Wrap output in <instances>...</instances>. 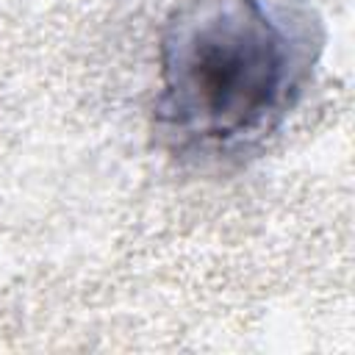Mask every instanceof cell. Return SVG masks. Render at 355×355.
Segmentation results:
<instances>
[{
	"label": "cell",
	"mask_w": 355,
	"mask_h": 355,
	"mask_svg": "<svg viewBox=\"0 0 355 355\" xmlns=\"http://www.w3.org/2000/svg\"><path fill=\"white\" fill-rule=\"evenodd\" d=\"M319 22L302 0H183L161 33L158 128L194 164L241 161L300 100Z\"/></svg>",
	"instance_id": "cell-1"
}]
</instances>
